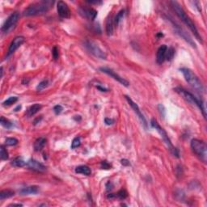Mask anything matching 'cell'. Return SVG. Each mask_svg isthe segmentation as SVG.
Returning a JSON list of instances; mask_svg holds the SVG:
<instances>
[{
  "mask_svg": "<svg viewBox=\"0 0 207 207\" xmlns=\"http://www.w3.org/2000/svg\"><path fill=\"white\" fill-rule=\"evenodd\" d=\"M170 4L171 5L172 9L175 11V12H176V14L177 15L178 17L181 20V21H182L186 26L189 27L190 31L194 33V36L198 39V41L202 43V38H201V36H200V34L198 32V28H197V27L195 26V24H194V23L193 22V21L190 19V17H189V16L185 13V11L183 10L181 6H180L177 2H175V1H171V2H170Z\"/></svg>",
  "mask_w": 207,
  "mask_h": 207,
  "instance_id": "6da1fadb",
  "label": "cell"
},
{
  "mask_svg": "<svg viewBox=\"0 0 207 207\" xmlns=\"http://www.w3.org/2000/svg\"><path fill=\"white\" fill-rule=\"evenodd\" d=\"M54 1H41V2H34L30 4L26 9L24 11V16H35L44 15L51 9L54 5Z\"/></svg>",
  "mask_w": 207,
  "mask_h": 207,
  "instance_id": "7a4b0ae2",
  "label": "cell"
},
{
  "mask_svg": "<svg viewBox=\"0 0 207 207\" xmlns=\"http://www.w3.org/2000/svg\"><path fill=\"white\" fill-rule=\"evenodd\" d=\"M175 91L176 92H177L178 94L180 95V96L182 97L183 99L185 100L187 102H189V104H194L196 105L202 113L204 117H206V113H205V105H204V103L201 101V100L198 99V97H196L194 94H192L191 92H189L187 90H185V88H180V87H178V88H175Z\"/></svg>",
  "mask_w": 207,
  "mask_h": 207,
  "instance_id": "3957f363",
  "label": "cell"
},
{
  "mask_svg": "<svg viewBox=\"0 0 207 207\" xmlns=\"http://www.w3.org/2000/svg\"><path fill=\"white\" fill-rule=\"evenodd\" d=\"M180 70L185 77L187 83H189L192 88L195 89L198 92L202 93L204 92V87H203L202 83L199 79V78L197 76L196 74H194L189 68H180Z\"/></svg>",
  "mask_w": 207,
  "mask_h": 207,
  "instance_id": "277c9868",
  "label": "cell"
},
{
  "mask_svg": "<svg viewBox=\"0 0 207 207\" xmlns=\"http://www.w3.org/2000/svg\"><path fill=\"white\" fill-rule=\"evenodd\" d=\"M151 125L153 128H155V130L158 131V133L160 134V137H162V139L164 140V142L165 144L167 145V148H168V150L170 151V152H171L174 156H176V157L177 158L180 157L179 151H178L176 147H174V146L172 145V143H171V139L169 138L168 135H167V132L165 131L164 129L162 128V127L159 125L157 120L155 119V118H152L151 121Z\"/></svg>",
  "mask_w": 207,
  "mask_h": 207,
  "instance_id": "5b68a950",
  "label": "cell"
},
{
  "mask_svg": "<svg viewBox=\"0 0 207 207\" xmlns=\"http://www.w3.org/2000/svg\"><path fill=\"white\" fill-rule=\"evenodd\" d=\"M190 145H191L192 151H194V153L203 163H206L207 147L205 142L201 141V140L194 138V139H192Z\"/></svg>",
  "mask_w": 207,
  "mask_h": 207,
  "instance_id": "8992f818",
  "label": "cell"
},
{
  "mask_svg": "<svg viewBox=\"0 0 207 207\" xmlns=\"http://www.w3.org/2000/svg\"><path fill=\"white\" fill-rule=\"evenodd\" d=\"M19 19H20V13L18 11H14L13 13H11L8 16V18L3 23V24L1 28V31L3 33H9L10 32L12 31L16 28V25L18 23Z\"/></svg>",
  "mask_w": 207,
  "mask_h": 207,
  "instance_id": "52a82bcc",
  "label": "cell"
},
{
  "mask_svg": "<svg viewBox=\"0 0 207 207\" xmlns=\"http://www.w3.org/2000/svg\"><path fill=\"white\" fill-rule=\"evenodd\" d=\"M167 20L171 23L174 31H175V32L177 34L178 36H180L182 39H184L188 44H189V45H191L192 47L196 48V44H195V42L194 41V40L192 39L191 36H189V34H188V32H187L184 28H182L180 25L178 24H176V23L172 19L170 18V17H167Z\"/></svg>",
  "mask_w": 207,
  "mask_h": 207,
  "instance_id": "ba28073f",
  "label": "cell"
},
{
  "mask_svg": "<svg viewBox=\"0 0 207 207\" xmlns=\"http://www.w3.org/2000/svg\"><path fill=\"white\" fill-rule=\"evenodd\" d=\"M84 47L88 50L89 53L93 54L96 58H99L100 59H106L107 58L105 53L93 41H88V40L85 41H84Z\"/></svg>",
  "mask_w": 207,
  "mask_h": 207,
  "instance_id": "9c48e42d",
  "label": "cell"
},
{
  "mask_svg": "<svg viewBox=\"0 0 207 207\" xmlns=\"http://www.w3.org/2000/svg\"><path fill=\"white\" fill-rule=\"evenodd\" d=\"M125 97H126V100H127V102L129 103L130 106L131 108H132V109L134 110V112L136 113V115L137 116V117H138V118L140 119V121H141L142 124L143 125V126L145 127V129H147V126H148V124H147L146 119L145 118L144 115L142 114V111L140 110V108H139V107H138V105H137V104L135 103V102H134L133 100L131 99L130 97H129L128 96H125Z\"/></svg>",
  "mask_w": 207,
  "mask_h": 207,
  "instance_id": "30bf717a",
  "label": "cell"
},
{
  "mask_svg": "<svg viewBox=\"0 0 207 207\" xmlns=\"http://www.w3.org/2000/svg\"><path fill=\"white\" fill-rule=\"evenodd\" d=\"M100 70L101 72L104 73V74H108L110 77H112L113 79H114L115 80H117L118 83H120L122 85L125 86V87H129L130 85V83H129L126 79H125L124 78H122V76H120L119 74H117V73L114 72L112 69H109V68L107 67H100Z\"/></svg>",
  "mask_w": 207,
  "mask_h": 207,
  "instance_id": "8fae6325",
  "label": "cell"
},
{
  "mask_svg": "<svg viewBox=\"0 0 207 207\" xmlns=\"http://www.w3.org/2000/svg\"><path fill=\"white\" fill-rule=\"evenodd\" d=\"M25 38L24 36H16L15 38L13 39V41H11V45H10L9 48H8V50H7V58H8L9 56H11V54H14L16 50H17L19 48L21 47L22 44L24 42Z\"/></svg>",
  "mask_w": 207,
  "mask_h": 207,
  "instance_id": "7c38bea8",
  "label": "cell"
},
{
  "mask_svg": "<svg viewBox=\"0 0 207 207\" xmlns=\"http://www.w3.org/2000/svg\"><path fill=\"white\" fill-rule=\"evenodd\" d=\"M57 10L58 16L62 19H68L70 17V10L68 5L63 1H58L57 3Z\"/></svg>",
  "mask_w": 207,
  "mask_h": 207,
  "instance_id": "4fadbf2b",
  "label": "cell"
},
{
  "mask_svg": "<svg viewBox=\"0 0 207 207\" xmlns=\"http://www.w3.org/2000/svg\"><path fill=\"white\" fill-rule=\"evenodd\" d=\"M79 11L82 16L91 21H94L97 16V11L92 7H80L79 8Z\"/></svg>",
  "mask_w": 207,
  "mask_h": 207,
  "instance_id": "5bb4252c",
  "label": "cell"
},
{
  "mask_svg": "<svg viewBox=\"0 0 207 207\" xmlns=\"http://www.w3.org/2000/svg\"><path fill=\"white\" fill-rule=\"evenodd\" d=\"M27 167L32 171H37V172H43L46 170V167L45 165L33 159H31L28 161Z\"/></svg>",
  "mask_w": 207,
  "mask_h": 207,
  "instance_id": "9a60e30c",
  "label": "cell"
},
{
  "mask_svg": "<svg viewBox=\"0 0 207 207\" xmlns=\"http://www.w3.org/2000/svg\"><path fill=\"white\" fill-rule=\"evenodd\" d=\"M167 50V46L166 45H162L158 49L157 54H156V62L158 64H162L165 61Z\"/></svg>",
  "mask_w": 207,
  "mask_h": 207,
  "instance_id": "2e32d148",
  "label": "cell"
},
{
  "mask_svg": "<svg viewBox=\"0 0 207 207\" xmlns=\"http://www.w3.org/2000/svg\"><path fill=\"white\" fill-rule=\"evenodd\" d=\"M39 187L36 185H32V186H28L25 188H23L20 190V194L21 195H31V194H38Z\"/></svg>",
  "mask_w": 207,
  "mask_h": 207,
  "instance_id": "e0dca14e",
  "label": "cell"
},
{
  "mask_svg": "<svg viewBox=\"0 0 207 207\" xmlns=\"http://www.w3.org/2000/svg\"><path fill=\"white\" fill-rule=\"evenodd\" d=\"M45 144H46V138L43 137H38L34 142V150L35 151H41L44 148Z\"/></svg>",
  "mask_w": 207,
  "mask_h": 207,
  "instance_id": "ac0fdd59",
  "label": "cell"
},
{
  "mask_svg": "<svg viewBox=\"0 0 207 207\" xmlns=\"http://www.w3.org/2000/svg\"><path fill=\"white\" fill-rule=\"evenodd\" d=\"M75 172L79 174H83V175H85V176H90L92 174V170L87 165H80V166H78L75 168Z\"/></svg>",
  "mask_w": 207,
  "mask_h": 207,
  "instance_id": "d6986e66",
  "label": "cell"
},
{
  "mask_svg": "<svg viewBox=\"0 0 207 207\" xmlns=\"http://www.w3.org/2000/svg\"><path fill=\"white\" fill-rule=\"evenodd\" d=\"M41 104H35L30 106L29 108H28L26 114H27L28 117H32V116H33V115H35L36 113H38L39 111L41 110Z\"/></svg>",
  "mask_w": 207,
  "mask_h": 207,
  "instance_id": "ffe728a7",
  "label": "cell"
},
{
  "mask_svg": "<svg viewBox=\"0 0 207 207\" xmlns=\"http://www.w3.org/2000/svg\"><path fill=\"white\" fill-rule=\"evenodd\" d=\"M114 30V21L112 17L108 19L107 23H106V33L108 36H112Z\"/></svg>",
  "mask_w": 207,
  "mask_h": 207,
  "instance_id": "44dd1931",
  "label": "cell"
},
{
  "mask_svg": "<svg viewBox=\"0 0 207 207\" xmlns=\"http://www.w3.org/2000/svg\"><path fill=\"white\" fill-rule=\"evenodd\" d=\"M11 165L13 166L14 167H23L27 166V162H25L22 158L17 157L14 159L13 160H11Z\"/></svg>",
  "mask_w": 207,
  "mask_h": 207,
  "instance_id": "7402d4cb",
  "label": "cell"
},
{
  "mask_svg": "<svg viewBox=\"0 0 207 207\" xmlns=\"http://www.w3.org/2000/svg\"><path fill=\"white\" fill-rule=\"evenodd\" d=\"M15 195V192L11 190V189H4L0 192V199L4 200L7 198H10Z\"/></svg>",
  "mask_w": 207,
  "mask_h": 207,
  "instance_id": "603a6c76",
  "label": "cell"
},
{
  "mask_svg": "<svg viewBox=\"0 0 207 207\" xmlns=\"http://www.w3.org/2000/svg\"><path fill=\"white\" fill-rule=\"evenodd\" d=\"M124 16H125V10L124 9H122V10H121L120 11H118V13L117 14V16H115L114 20H113V21H114L115 26H117V25L119 24V23L121 22V21H122V19H123Z\"/></svg>",
  "mask_w": 207,
  "mask_h": 207,
  "instance_id": "cb8c5ba5",
  "label": "cell"
},
{
  "mask_svg": "<svg viewBox=\"0 0 207 207\" xmlns=\"http://www.w3.org/2000/svg\"><path fill=\"white\" fill-rule=\"evenodd\" d=\"M175 55V50L172 47L167 48L166 52V57H165V60L167 61H171Z\"/></svg>",
  "mask_w": 207,
  "mask_h": 207,
  "instance_id": "d4e9b609",
  "label": "cell"
},
{
  "mask_svg": "<svg viewBox=\"0 0 207 207\" xmlns=\"http://www.w3.org/2000/svg\"><path fill=\"white\" fill-rule=\"evenodd\" d=\"M0 158L2 160H7L9 158L8 152H7V149L5 148L3 145L0 146Z\"/></svg>",
  "mask_w": 207,
  "mask_h": 207,
  "instance_id": "484cf974",
  "label": "cell"
},
{
  "mask_svg": "<svg viewBox=\"0 0 207 207\" xmlns=\"http://www.w3.org/2000/svg\"><path fill=\"white\" fill-rule=\"evenodd\" d=\"M115 194V198H118L120 200H125L127 197H128V194H127V192L125 190V189H121L120 191H118L117 194Z\"/></svg>",
  "mask_w": 207,
  "mask_h": 207,
  "instance_id": "4316f807",
  "label": "cell"
},
{
  "mask_svg": "<svg viewBox=\"0 0 207 207\" xmlns=\"http://www.w3.org/2000/svg\"><path fill=\"white\" fill-rule=\"evenodd\" d=\"M0 123H1V125H2L3 127H5V128H7V129H11V128H12V126H13V124H12L10 121L6 119L4 117H1V119H0Z\"/></svg>",
  "mask_w": 207,
  "mask_h": 207,
  "instance_id": "83f0119b",
  "label": "cell"
},
{
  "mask_svg": "<svg viewBox=\"0 0 207 207\" xmlns=\"http://www.w3.org/2000/svg\"><path fill=\"white\" fill-rule=\"evenodd\" d=\"M17 101H18V97L11 96V97H9L8 99L6 100L2 103V105L9 106V105H11V104H13L16 103Z\"/></svg>",
  "mask_w": 207,
  "mask_h": 207,
  "instance_id": "f1b7e54d",
  "label": "cell"
},
{
  "mask_svg": "<svg viewBox=\"0 0 207 207\" xmlns=\"http://www.w3.org/2000/svg\"><path fill=\"white\" fill-rule=\"evenodd\" d=\"M18 139H16V137H7L5 139V144L7 146H16L18 144Z\"/></svg>",
  "mask_w": 207,
  "mask_h": 207,
  "instance_id": "f546056e",
  "label": "cell"
},
{
  "mask_svg": "<svg viewBox=\"0 0 207 207\" xmlns=\"http://www.w3.org/2000/svg\"><path fill=\"white\" fill-rule=\"evenodd\" d=\"M81 145V138L80 137H75L73 139L72 142H71V149H75L77 147H79Z\"/></svg>",
  "mask_w": 207,
  "mask_h": 207,
  "instance_id": "4dcf8cb0",
  "label": "cell"
},
{
  "mask_svg": "<svg viewBox=\"0 0 207 207\" xmlns=\"http://www.w3.org/2000/svg\"><path fill=\"white\" fill-rule=\"evenodd\" d=\"M48 85H49V81H48L47 79H45V80L41 81V83L37 85V87H36V90L37 91L43 90V89H45V88H47Z\"/></svg>",
  "mask_w": 207,
  "mask_h": 207,
  "instance_id": "1f68e13d",
  "label": "cell"
},
{
  "mask_svg": "<svg viewBox=\"0 0 207 207\" xmlns=\"http://www.w3.org/2000/svg\"><path fill=\"white\" fill-rule=\"evenodd\" d=\"M158 109H159V112H160V115L162 116V117H164L166 116V110H165L164 106L163 105V104H159L158 105Z\"/></svg>",
  "mask_w": 207,
  "mask_h": 207,
  "instance_id": "d6a6232c",
  "label": "cell"
},
{
  "mask_svg": "<svg viewBox=\"0 0 207 207\" xmlns=\"http://www.w3.org/2000/svg\"><path fill=\"white\" fill-rule=\"evenodd\" d=\"M52 55H53V58H54L55 60L58 58L59 57V53H58V49L57 46H54L52 50Z\"/></svg>",
  "mask_w": 207,
  "mask_h": 207,
  "instance_id": "836d02e7",
  "label": "cell"
},
{
  "mask_svg": "<svg viewBox=\"0 0 207 207\" xmlns=\"http://www.w3.org/2000/svg\"><path fill=\"white\" fill-rule=\"evenodd\" d=\"M62 110H63L62 106H61L60 104H58V105L54 106V112L55 113V114L57 115L60 114V113L62 112Z\"/></svg>",
  "mask_w": 207,
  "mask_h": 207,
  "instance_id": "e575fe53",
  "label": "cell"
},
{
  "mask_svg": "<svg viewBox=\"0 0 207 207\" xmlns=\"http://www.w3.org/2000/svg\"><path fill=\"white\" fill-rule=\"evenodd\" d=\"M100 167H101L102 169L108 170V169L111 168V164H109V163L107 162V161H102L101 164H100Z\"/></svg>",
  "mask_w": 207,
  "mask_h": 207,
  "instance_id": "d590c367",
  "label": "cell"
},
{
  "mask_svg": "<svg viewBox=\"0 0 207 207\" xmlns=\"http://www.w3.org/2000/svg\"><path fill=\"white\" fill-rule=\"evenodd\" d=\"M104 123H105L107 126H111V125H113L114 123V120L111 119V118H105L104 119Z\"/></svg>",
  "mask_w": 207,
  "mask_h": 207,
  "instance_id": "8d00e7d4",
  "label": "cell"
},
{
  "mask_svg": "<svg viewBox=\"0 0 207 207\" xmlns=\"http://www.w3.org/2000/svg\"><path fill=\"white\" fill-rule=\"evenodd\" d=\"M121 164H122L123 166H130V163L128 160H126V159H123V160H121Z\"/></svg>",
  "mask_w": 207,
  "mask_h": 207,
  "instance_id": "74e56055",
  "label": "cell"
},
{
  "mask_svg": "<svg viewBox=\"0 0 207 207\" xmlns=\"http://www.w3.org/2000/svg\"><path fill=\"white\" fill-rule=\"evenodd\" d=\"M113 185L111 182H108V183H107V184H106V188H107L106 189H107V191H109V190H111V189H113Z\"/></svg>",
  "mask_w": 207,
  "mask_h": 207,
  "instance_id": "f35d334b",
  "label": "cell"
},
{
  "mask_svg": "<svg viewBox=\"0 0 207 207\" xmlns=\"http://www.w3.org/2000/svg\"><path fill=\"white\" fill-rule=\"evenodd\" d=\"M96 88L99 89L100 91H101V92H108V89L105 88H103V87H101V86H96Z\"/></svg>",
  "mask_w": 207,
  "mask_h": 207,
  "instance_id": "ab89813d",
  "label": "cell"
},
{
  "mask_svg": "<svg viewBox=\"0 0 207 207\" xmlns=\"http://www.w3.org/2000/svg\"><path fill=\"white\" fill-rule=\"evenodd\" d=\"M29 81H30V79H28V78H26V79H23V81H22V84H24V85H27L28 83H29Z\"/></svg>",
  "mask_w": 207,
  "mask_h": 207,
  "instance_id": "60d3db41",
  "label": "cell"
},
{
  "mask_svg": "<svg viewBox=\"0 0 207 207\" xmlns=\"http://www.w3.org/2000/svg\"><path fill=\"white\" fill-rule=\"evenodd\" d=\"M11 206H23V205L22 204H20V203H18V204L13 203V204H11V205H8V207H11Z\"/></svg>",
  "mask_w": 207,
  "mask_h": 207,
  "instance_id": "b9f144b4",
  "label": "cell"
},
{
  "mask_svg": "<svg viewBox=\"0 0 207 207\" xmlns=\"http://www.w3.org/2000/svg\"><path fill=\"white\" fill-rule=\"evenodd\" d=\"M21 105H18L16 108H15V109H14V111H15V112H17V111H19V109H21Z\"/></svg>",
  "mask_w": 207,
  "mask_h": 207,
  "instance_id": "7bdbcfd3",
  "label": "cell"
},
{
  "mask_svg": "<svg viewBox=\"0 0 207 207\" xmlns=\"http://www.w3.org/2000/svg\"><path fill=\"white\" fill-rule=\"evenodd\" d=\"M156 36H157L158 38H160V37H162V36H164V35H163L162 32H160V33H158L157 35H156Z\"/></svg>",
  "mask_w": 207,
  "mask_h": 207,
  "instance_id": "ee69618b",
  "label": "cell"
},
{
  "mask_svg": "<svg viewBox=\"0 0 207 207\" xmlns=\"http://www.w3.org/2000/svg\"><path fill=\"white\" fill-rule=\"evenodd\" d=\"M2 76H3V68L1 66V78H2Z\"/></svg>",
  "mask_w": 207,
  "mask_h": 207,
  "instance_id": "f6af8a7d",
  "label": "cell"
}]
</instances>
